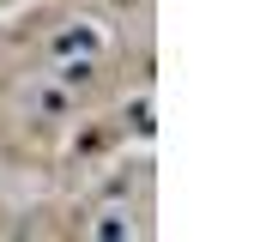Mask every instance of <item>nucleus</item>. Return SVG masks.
Listing matches in <instances>:
<instances>
[{"label": "nucleus", "instance_id": "nucleus-2", "mask_svg": "<svg viewBox=\"0 0 260 242\" xmlns=\"http://www.w3.org/2000/svg\"><path fill=\"white\" fill-rule=\"evenodd\" d=\"M109 6H115V12H133V6H139V0H109Z\"/></svg>", "mask_w": 260, "mask_h": 242}, {"label": "nucleus", "instance_id": "nucleus-1", "mask_svg": "<svg viewBox=\"0 0 260 242\" xmlns=\"http://www.w3.org/2000/svg\"><path fill=\"white\" fill-rule=\"evenodd\" d=\"M91 85H97V60H91V55L61 67V91H91Z\"/></svg>", "mask_w": 260, "mask_h": 242}]
</instances>
